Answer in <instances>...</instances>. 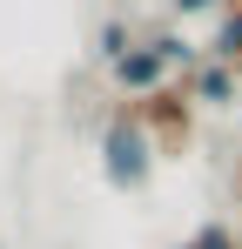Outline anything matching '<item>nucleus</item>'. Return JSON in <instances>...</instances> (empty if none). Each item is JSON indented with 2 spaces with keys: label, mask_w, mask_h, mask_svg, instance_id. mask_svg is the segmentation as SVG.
Returning <instances> with one entry per match:
<instances>
[{
  "label": "nucleus",
  "mask_w": 242,
  "mask_h": 249,
  "mask_svg": "<svg viewBox=\"0 0 242 249\" xmlns=\"http://www.w3.org/2000/svg\"><path fill=\"white\" fill-rule=\"evenodd\" d=\"M135 122L148 128L155 155H175V148H189V135H195V115H189V88L161 81L155 94H141V101H135Z\"/></svg>",
  "instance_id": "nucleus-2"
},
{
  "label": "nucleus",
  "mask_w": 242,
  "mask_h": 249,
  "mask_svg": "<svg viewBox=\"0 0 242 249\" xmlns=\"http://www.w3.org/2000/svg\"><path fill=\"white\" fill-rule=\"evenodd\" d=\"M155 162L161 155H155V142H148V128L135 122V108L108 115V128H101V175H108V189H121V196L148 189Z\"/></svg>",
  "instance_id": "nucleus-1"
},
{
  "label": "nucleus",
  "mask_w": 242,
  "mask_h": 249,
  "mask_svg": "<svg viewBox=\"0 0 242 249\" xmlns=\"http://www.w3.org/2000/svg\"><path fill=\"white\" fill-rule=\"evenodd\" d=\"M128 47H135V34H128V20H101V34H94V54H101L108 68H115V61L128 54Z\"/></svg>",
  "instance_id": "nucleus-7"
},
{
  "label": "nucleus",
  "mask_w": 242,
  "mask_h": 249,
  "mask_svg": "<svg viewBox=\"0 0 242 249\" xmlns=\"http://www.w3.org/2000/svg\"><path fill=\"white\" fill-rule=\"evenodd\" d=\"M236 81H242L236 68H222V61H202V68H195L182 88H189V101H202V108H236Z\"/></svg>",
  "instance_id": "nucleus-4"
},
{
  "label": "nucleus",
  "mask_w": 242,
  "mask_h": 249,
  "mask_svg": "<svg viewBox=\"0 0 242 249\" xmlns=\"http://www.w3.org/2000/svg\"><path fill=\"white\" fill-rule=\"evenodd\" d=\"M236 189H242V168H236Z\"/></svg>",
  "instance_id": "nucleus-10"
},
{
  "label": "nucleus",
  "mask_w": 242,
  "mask_h": 249,
  "mask_svg": "<svg viewBox=\"0 0 242 249\" xmlns=\"http://www.w3.org/2000/svg\"><path fill=\"white\" fill-rule=\"evenodd\" d=\"M108 74H115V88H121V94H155V88L168 81V68H161V54H155L148 41H135V47L115 61V68H108Z\"/></svg>",
  "instance_id": "nucleus-3"
},
{
  "label": "nucleus",
  "mask_w": 242,
  "mask_h": 249,
  "mask_svg": "<svg viewBox=\"0 0 242 249\" xmlns=\"http://www.w3.org/2000/svg\"><path fill=\"white\" fill-rule=\"evenodd\" d=\"M168 7H175V14L189 20V14H208V7H222V0H168Z\"/></svg>",
  "instance_id": "nucleus-9"
},
{
  "label": "nucleus",
  "mask_w": 242,
  "mask_h": 249,
  "mask_svg": "<svg viewBox=\"0 0 242 249\" xmlns=\"http://www.w3.org/2000/svg\"><path fill=\"white\" fill-rule=\"evenodd\" d=\"M148 47L161 54V68H182V81H189V74L202 68V47H195V41H182V34H155Z\"/></svg>",
  "instance_id": "nucleus-6"
},
{
  "label": "nucleus",
  "mask_w": 242,
  "mask_h": 249,
  "mask_svg": "<svg viewBox=\"0 0 242 249\" xmlns=\"http://www.w3.org/2000/svg\"><path fill=\"white\" fill-rule=\"evenodd\" d=\"M208 61H222V68L242 74V0H222V27L208 41Z\"/></svg>",
  "instance_id": "nucleus-5"
},
{
  "label": "nucleus",
  "mask_w": 242,
  "mask_h": 249,
  "mask_svg": "<svg viewBox=\"0 0 242 249\" xmlns=\"http://www.w3.org/2000/svg\"><path fill=\"white\" fill-rule=\"evenodd\" d=\"M175 249H242V236L229 229V222H202L189 243H175Z\"/></svg>",
  "instance_id": "nucleus-8"
}]
</instances>
